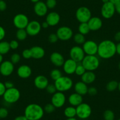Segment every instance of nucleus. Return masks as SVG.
Masks as SVG:
<instances>
[{
  "label": "nucleus",
  "instance_id": "nucleus-1",
  "mask_svg": "<svg viewBox=\"0 0 120 120\" xmlns=\"http://www.w3.org/2000/svg\"><path fill=\"white\" fill-rule=\"evenodd\" d=\"M116 54V44L111 40H105L98 44L97 54L99 57L107 60L111 58Z\"/></svg>",
  "mask_w": 120,
  "mask_h": 120
},
{
  "label": "nucleus",
  "instance_id": "nucleus-2",
  "mask_svg": "<svg viewBox=\"0 0 120 120\" xmlns=\"http://www.w3.org/2000/svg\"><path fill=\"white\" fill-rule=\"evenodd\" d=\"M44 108L40 105L32 103L28 105L24 110V115L28 120H40L44 115Z\"/></svg>",
  "mask_w": 120,
  "mask_h": 120
},
{
  "label": "nucleus",
  "instance_id": "nucleus-3",
  "mask_svg": "<svg viewBox=\"0 0 120 120\" xmlns=\"http://www.w3.org/2000/svg\"><path fill=\"white\" fill-rule=\"evenodd\" d=\"M57 91L64 93L69 91L73 86V81L67 76H62L54 81Z\"/></svg>",
  "mask_w": 120,
  "mask_h": 120
},
{
  "label": "nucleus",
  "instance_id": "nucleus-4",
  "mask_svg": "<svg viewBox=\"0 0 120 120\" xmlns=\"http://www.w3.org/2000/svg\"><path fill=\"white\" fill-rule=\"evenodd\" d=\"M81 64L86 71H94L98 68L100 61L96 55H85L81 61Z\"/></svg>",
  "mask_w": 120,
  "mask_h": 120
},
{
  "label": "nucleus",
  "instance_id": "nucleus-5",
  "mask_svg": "<svg viewBox=\"0 0 120 120\" xmlns=\"http://www.w3.org/2000/svg\"><path fill=\"white\" fill-rule=\"evenodd\" d=\"M4 101L8 104H14L18 102L21 97V93L19 90L15 87L7 89L3 95Z\"/></svg>",
  "mask_w": 120,
  "mask_h": 120
},
{
  "label": "nucleus",
  "instance_id": "nucleus-6",
  "mask_svg": "<svg viewBox=\"0 0 120 120\" xmlns=\"http://www.w3.org/2000/svg\"><path fill=\"white\" fill-rule=\"evenodd\" d=\"M77 116L81 120L88 118L92 114V108L87 103L82 102L76 107Z\"/></svg>",
  "mask_w": 120,
  "mask_h": 120
},
{
  "label": "nucleus",
  "instance_id": "nucleus-7",
  "mask_svg": "<svg viewBox=\"0 0 120 120\" xmlns=\"http://www.w3.org/2000/svg\"><path fill=\"white\" fill-rule=\"evenodd\" d=\"M75 17L77 21L80 23L88 22L92 17L91 12L88 8L86 7H81L76 11Z\"/></svg>",
  "mask_w": 120,
  "mask_h": 120
},
{
  "label": "nucleus",
  "instance_id": "nucleus-8",
  "mask_svg": "<svg viewBox=\"0 0 120 120\" xmlns=\"http://www.w3.org/2000/svg\"><path fill=\"white\" fill-rule=\"evenodd\" d=\"M56 35L61 41H66L73 37L74 34L72 29L67 26H62L56 30Z\"/></svg>",
  "mask_w": 120,
  "mask_h": 120
},
{
  "label": "nucleus",
  "instance_id": "nucleus-9",
  "mask_svg": "<svg viewBox=\"0 0 120 120\" xmlns=\"http://www.w3.org/2000/svg\"><path fill=\"white\" fill-rule=\"evenodd\" d=\"M70 58L78 63H81L85 57V54L82 47L79 46H74L70 51Z\"/></svg>",
  "mask_w": 120,
  "mask_h": 120
},
{
  "label": "nucleus",
  "instance_id": "nucleus-10",
  "mask_svg": "<svg viewBox=\"0 0 120 120\" xmlns=\"http://www.w3.org/2000/svg\"><path fill=\"white\" fill-rule=\"evenodd\" d=\"M98 44L93 40H87L82 44L83 50L86 55H95L97 54Z\"/></svg>",
  "mask_w": 120,
  "mask_h": 120
},
{
  "label": "nucleus",
  "instance_id": "nucleus-11",
  "mask_svg": "<svg viewBox=\"0 0 120 120\" xmlns=\"http://www.w3.org/2000/svg\"><path fill=\"white\" fill-rule=\"evenodd\" d=\"M28 17L24 14H18L13 18V24L17 29H25L28 24Z\"/></svg>",
  "mask_w": 120,
  "mask_h": 120
},
{
  "label": "nucleus",
  "instance_id": "nucleus-12",
  "mask_svg": "<svg viewBox=\"0 0 120 120\" xmlns=\"http://www.w3.org/2000/svg\"><path fill=\"white\" fill-rule=\"evenodd\" d=\"M41 24L38 21L33 20L29 22L27 26L25 28L28 35L31 37L37 35L41 32Z\"/></svg>",
  "mask_w": 120,
  "mask_h": 120
},
{
  "label": "nucleus",
  "instance_id": "nucleus-13",
  "mask_svg": "<svg viewBox=\"0 0 120 120\" xmlns=\"http://www.w3.org/2000/svg\"><path fill=\"white\" fill-rule=\"evenodd\" d=\"M115 13V5L111 2L103 4L101 9L102 17L105 19H110Z\"/></svg>",
  "mask_w": 120,
  "mask_h": 120
},
{
  "label": "nucleus",
  "instance_id": "nucleus-14",
  "mask_svg": "<svg viewBox=\"0 0 120 120\" xmlns=\"http://www.w3.org/2000/svg\"><path fill=\"white\" fill-rule=\"evenodd\" d=\"M51 101L56 108H61L66 102V96L64 93L56 91L52 95Z\"/></svg>",
  "mask_w": 120,
  "mask_h": 120
},
{
  "label": "nucleus",
  "instance_id": "nucleus-15",
  "mask_svg": "<svg viewBox=\"0 0 120 120\" xmlns=\"http://www.w3.org/2000/svg\"><path fill=\"white\" fill-rule=\"evenodd\" d=\"M14 71V64L11 61H4L0 64V74L4 77H8L13 73Z\"/></svg>",
  "mask_w": 120,
  "mask_h": 120
},
{
  "label": "nucleus",
  "instance_id": "nucleus-16",
  "mask_svg": "<svg viewBox=\"0 0 120 120\" xmlns=\"http://www.w3.org/2000/svg\"><path fill=\"white\" fill-rule=\"evenodd\" d=\"M77 64L78 63L71 58L65 60V62L63 65V68L64 72L67 75H72L74 74Z\"/></svg>",
  "mask_w": 120,
  "mask_h": 120
},
{
  "label": "nucleus",
  "instance_id": "nucleus-17",
  "mask_svg": "<svg viewBox=\"0 0 120 120\" xmlns=\"http://www.w3.org/2000/svg\"><path fill=\"white\" fill-rule=\"evenodd\" d=\"M34 84L35 87L38 90H45L49 84V81L45 76L39 75L34 79Z\"/></svg>",
  "mask_w": 120,
  "mask_h": 120
},
{
  "label": "nucleus",
  "instance_id": "nucleus-18",
  "mask_svg": "<svg viewBox=\"0 0 120 120\" xmlns=\"http://www.w3.org/2000/svg\"><path fill=\"white\" fill-rule=\"evenodd\" d=\"M48 10L45 3L41 1L35 3L34 7V12L37 15L40 17L46 15L48 12Z\"/></svg>",
  "mask_w": 120,
  "mask_h": 120
},
{
  "label": "nucleus",
  "instance_id": "nucleus-19",
  "mask_svg": "<svg viewBox=\"0 0 120 120\" xmlns=\"http://www.w3.org/2000/svg\"><path fill=\"white\" fill-rule=\"evenodd\" d=\"M50 61L52 64L55 67H63L64 62H65V59L64 56L58 52H54L52 53L50 55Z\"/></svg>",
  "mask_w": 120,
  "mask_h": 120
},
{
  "label": "nucleus",
  "instance_id": "nucleus-20",
  "mask_svg": "<svg viewBox=\"0 0 120 120\" xmlns=\"http://www.w3.org/2000/svg\"><path fill=\"white\" fill-rule=\"evenodd\" d=\"M87 23L90 31H96L100 30L103 24L102 19L98 17H92Z\"/></svg>",
  "mask_w": 120,
  "mask_h": 120
},
{
  "label": "nucleus",
  "instance_id": "nucleus-21",
  "mask_svg": "<svg viewBox=\"0 0 120 120\" xmlns=\"http://www.w3.org/2000/svg\"><path fill=\"white\" fill-rule=\"evenodd\" d=\"M18 77L22 79H26L29 78L32 74V70L30 66L27 65H20L18 68L17 71Z\"/></svg>",
  "mask_w": 120,
  "mask_h": 120
},
{
  "label": "nucleus",
  "instance_id": "nucleus-22",
  "mask_svg": "<svg viewBox=\"0 0 120 120\" xmlns=\"http://www.w3.org/2000/svg\"><path fill=\"white\" fill-rule=\"evenodd\" d=\"M61 17L60 14L56 12H51L47 15L46 21L50 26H54L57 25L60 22Z\"/></svg>",
  "mask_w": 120,
  "mask_h": 120
},
{
  "label": "nucleus",
  "instance_id": "nucleus-23",
  "mask_svg": "<svg viewBox=\"0 0 120 120\" xmlns=\"http://www.w3.org/2000/svg\"><path fill=\"white\" fill-rule=\"evenodd\" d=\"M31 52L32 58L37 60L41 59L44 56L45 51L42 47L38 45H35L30 48Z\"/></svg>",
  "mask_w": 120,
  "mask_h": 120
},
{
  "label": "nucleus",
  "instance_id": "nucleus-24",
  "mask_svg": "<svg viewBox=\"0 0 120 120\" xmlns=\"http://www.w3.org/2000/svg\"><path fill=\"white\" fill-rule=\"evenodd\" d=\"M68 101L71 106L77 107L83 102L82 96L77 93H72L68 98Z\"/></svg>",
  "mask_w": 120,
  "mask_h": 120
},
{
  "label": "nucleus",
  "instance_id": "nucleus-25",
  "mask_svg": "<svg viewBox=\"0 0 120 120\" xmlns=\"http://www.w3.org/2000/svg\"><path fill=\"white\" fill-rule=\"evenodd\" d=\"M88 87L87 84L84 83L82 81L76 82L74 85V90L76 93L79 94L81 95H85L88 93Z\"/></svg>",
  "mask_w": 120,
  "mask_h": 120
},
{
  "label": "nucleus",
  "instance_id": "nucleus-26",
  "mask_svg": "<svg viewBox=\"0 0 120 120\" xmlns=\"http://www.w3.org/2000/svg\"><path fill=\"white\" fill-rule=\"evenodd\" d=\"M96 79V75L94 71H86L81 76V81L86 84H91L94 82Z\"/></svg>",
  "mask_w": 120,
  "mask_h": 120
},
{
  "label": "nucleus",
  "instance_id": "nucleus-27",
  "mask_svg": "<svg viewBox=\"0 0 120 120\" xmlns=\"http://www.w3.org/2000/svg\"><path fill=\"white\" fill-rule=\"evenodd\" d=\"M64 115L67 118H74L77 116V112H76V108L73 106H69L66 107L64 109Z\"/></svg>",
  "mask_w": 120,
  "mask_h": 120
},
{
  "label": "nucleus",
  "instance_id": "nucleus-28",
  "mask_svg": "<svg viewBox=\"0 0 120 120\" xmlns=\"http://www.w3.org/2000/svg\"><path fill=\"white\" fill-rule=\"evenodd\" d=\"M10 49V42L6 41H0V54L5 55L9 52Z\"/></svg>",
  "mask_w": 120,
  "mask_h": 120
},
{
  "label": "nucleus",
  "instance_id": "nucleus-29",
  "mask_svg": "<svg viewBox=\"0 0 120 120\" xmlns=\"http://www.w3.org/2000/svg\"><path fill=\"white\" fill-rule=\"evenodd\" d=\"M28 35L25 29H18L16 33V38L20 41H24L27 38Z\"/></svg>",
  "mask_w": 120,
  "mask_h": 120
},
{
  "label": "nucleus",
  "instance_id": "nucleus-30",
  "mask_svg": "<svg viewBox=\"0 0 120 120\" xmlns=\"http://www.w3.org/2000/svg\"><path fill=\"white\" fill-rule=\"evenodd\" d=\"M78 30L79 33L84 35L88 34L90 31V29L89 28L87 22L80 23V24L78 26Z\"/></svg>",
  "mask_w": 120,
  "mask_h": 120
},
{
  "label": "nucleus",
  "instance_id": "nucleus-31",
  "mask_svg": "<svg viewBox=\"0 0 120 120\" xmlns=\"http://www.w3.org/2000/svg\"><path fill=\"white\" fill-rule=\"evenodd\" d=\"M73 39L74 42L78 45L83 44L85 41V38L84 35L79 33L74 35Z\"/></svg>",
  "mask_w": 120,
  "mask_h": 120
},
{
  "label": "nucleus",
  "instance_id": "nucleus-32",
  "mask_svg": "<svg viewBox=\"0 0 120 120\" xmlns=\"http://www.w3.org/2000/svg\"><path fill=\"white\" fill-rule=\"evenodd\" d=\"M118 82L116 81H111L108 82L106 85V89L108 91H114L118 88Z\"/></svg>",
  "mask_w": 120,
  "mask_h": 120
},
{
  "label": "nucleus",
  "instance_id": "nucleus-33",
  "mask_svg": "<svg viewBox=\"0 0 120 120\" xmlns=\"http://www.w3.org/2000/svg\"><path fill=\"white\" fill-rule=\"evenodd\" d=\"M62 76H63V75H62L61 71H60V70H58V69H53L50 72L51 78L52 80H54V81L58 79L61 77H62Z\"/></svg>",
  "mask_w": 120,
  "mask_h": 120
},
{
  "label": "nucleus",
  "instance_id": "nucleus-34",
  "mask_svg": "<svg viewBox=\"0 0 120 120\" xmlns=\"http://www.w3.org/2000/svg\"><path fill=\"white\" fill-rule=\"evenodd\" d=\"M103 116L104 120H114L115 114L114 112L110 109H107L104 112Z\"/></svg>",
  "mask_w": 120,
  "mask_h": 120
},
{
  "label": "nucleus",
  "instance_id": "nucleus-35",
  "mask_svg": "<svg viewBox=\"0 0 120 120\" xmlns=\"http://www.w3.org/2000/svg\"><path fill=\"white\" fill-rule=\"evenodd\" d=\"M86 70L85 69V68L81 64H77V66L76 67L75 71V74L77 75L78 76H81V77L83 74L85 72Z\"/></svg>",
  "mask_w": 120,
  "mask_h": 120
},
{
  "label": "nucleus",
  "instance_id": "nucleus-36",
  "mask_svg": "<svg viewBox=\"0 0 120 120\" xmlns=\"http://www.w3.org/2000/svg\"><path fill=\"white\" fill-rule=\"evenodd\" d=\"M55 109H56V108L54 107V105L52 103L47 104L45 105L44 108V112L47 114H51V113L54 112Z\"/></svg>",
  "mask_w": 120,
  "mask_h": 120
},
{
  "label": "nucleus",
  "instance_id": "nucleus-37",
  "mask_svg": "<svg viewBox=\"0 0 120 120\" xmlns=\"http://www.w3.org/2000/svg\"><path fill=\"white\" fill-rule=\"evenodd\" d=\"M21 60V55L18 53H14L11 55L10 61L14 64H18Z\"/></svg>",
  "mask_w": 120,
  "mask_h": 120
},
{
  "label": "nucleus",
  "instance_id": "nucleus-38",
  "mask_svg": "<svg viewBox=\"0 0 120 120\" xmlns=\"http://www.w3.org/2000/svg\"><path fill=\"white\" fill-rule=\"evenodd\" d=\"M46 91L47 92V93H48L49 94H53L54 93H56L57 91V90H56V87H55V85L54 84H48V86H47V88H45Z\"/></svg>",
  "mask_w": 120,
  "mask_h": 120
},
{
  "label": "nucleus",
  "instance_id": "nucleus-39",
  "mask_svg": "<svg viewBox=\"0 0 120 120\" xmlns=\"http://www.w3.org/2000/svg\"><path fill=\"white\" fill-rule=\"evenodd\" d=\"M22 56L24 59L26 60H28L32 58L31 52V49H25L23 50L22 52Z\"/></svg>",
  "mask_w": 120,
  "mask_h": 120
},
{
  "label": "nucleus",
  "instance_id": "nucleus-40",
  "mask_svg": "<svg viewBox=\"0 0 120 120\" xmlns=\"http://www.w3.org/2000/svg\"><path fill=\"white\" fill-rule=\"evenodd\" d=\"M8 115V111L6 108L1 107L0 108V118L4 119L7 118Z\"/></svg>",
  "mask_w": 120,
  "mask_h": 120
},
{
  "label": "nucleus",
  "instance_id": "nucleus-41",
  "mask_svg": "<svg viewBox=\"0 0 120 120\" xmlns=\"http://www.w3.org/2000/svg\"><path fill=\"white\" fill-rule=\"evenodd\" d=\"M48 9H54L56 5V0H47L45 3Z\"/></svg>",
  "mask_w": 120,
  "mask_h": 120
},
{
  "label": "nucleus",
  "instance_id": "nucleus-42",
  "mask_svg": "<svg viewBox=\"0 0 120 120\" xmlns=\"http://www.w3.org/2000/svg\"><path fill=\"white\" fill-rule=\"evenodd\" d=\"M58 40L59 39L56 34H54V33H53V34H51L50 35L48 36V41H49L50 43H55V42H57Z\"/></svg>",
  "mask_w": 120,
  "mask_h": 120
},
{
  "label": "nucleus",
  "instance_id": "nucleus-43",
  "mask_svg": "<svg viewBox=\"0 0 120 120\" xmlns=\"http://www.w3.org/2000/svg\"><path fill=\"white\" fill-rule=\"evenodd\" d=\"M10 46L11 49H17L19 47V42L17 40H11L10 42Z\"/></svg>",
  "mask_w": 120,
  "mask_h": 120
},
{
  "label": "nucleus",
  "instance_id": "nucleus-44",
  "mask_svg": "<svg viewBox=\"0 0 120 120\" xmlns=\"http://www.w3.org/2000/svg\"><path fill=\"white\" fill-rule=\"evenodd\" d=\"M98 93V90L94 86H91V87L88 88V93L90 95H91V96H94L95 95Z\"/></svg>",
  "mask_w": 120,
  "mask_h": 120
},
{
  "label": "nucleus",
  "instance_id": "nucleus-45",
  "mask_svg": "<svg viewBox=\"0 0 120 120\" xmlns=\"http://www.w3.org/2000/svg\"><path fill=\"white\" fill-rule=\"evenodd\" d=\"M6 32H5V29L4 27L0 25V41H3L5 37Z\"/></svg>",
  "mask_w": 120,
  "mask_h": 120
},
{
  "label": "nucleus",
  "instance_id": "nucleus-46",
  "mask_svg": "<svg viewBox=\"0 0 120 120\" xmlns=\"http://www.w3.org/2000/svg\"><path fill=\"white\" fill-rule=\"evenodd\" d=\"M7 88L5 87L4 83L0 82V97L3 96Z\"/></svg>",
  "mask_w": 120,
  "mask_h": 120
},
{
  "label": "nucleus",
  "instance_id": "nucleus-47",
  "mask_svg": "<svg viewBox=\"0 0 120 120\" xmlns=\"http://www.w3.org/2000/svg\"><path fill=\"white\" fill-rule=\"evenodd\" d=\"M7 5L6 3L3 0H1L0 1V11H4L7 9Z\"/></svg>",
  "mask_w": 120,
  "mask_h": 120
},
{
  "label": "nucleus",
  "instance_id": "nucleus-48",
  "mask_svg": "<svg viewBox=\"0 0 120 120\" xmlns=\"http://www.w3.org/2000/svg\"><path fill=\"white\" fill-rule=\"evenodd\" d=\"M5 86L6 87L7 89L11 88L14 87V83L10 81H6L5 83Z\"/></svg>",
  "mask_w": 120,
  "mask_h": 120
},
{
  "label": "nucleus",
  "instance_id": "nucleus-49",
  "mask_svg": "<svg viewBox=\"0 0 120 120\" xmlns=\"http://www.w3.org/2000/svg\"><path fill=\"white\" fill-rule=\"evenodd\" d=\"M114 40L118 42H120V31L115 33V35H114Z\"/></svg>",
  "mask_w": 120,
  "mask_h": 120
},
{
  "label": "nucleus",
  "instance_id": "nucleus-50",
  "mask_svg": "<svg viewBox=\"0 0 120 120\" xmlns=\"http://www.w3.org/2000/svg\"><path fill=\"white\" fill-rule=\"evenodd\" d=\"M115 12H116L118 14L120 15V2L115 4Z\"/></svg>",
  "mask_w": 120,
  "mask_h": 120
},
{
  "label": "nucleus",
  "instance_id": "nucleus-51",
  "mask_svg": "<svg viewBox=\"0 0 120 120\" xmlns=\"http://www.w3.org/2000/svg\"><path fill=\"white\" fill-rule=\"evenodd\" d=\"M14 120H28L25 115H19L14 118Z\"/></svg>",
  "mask_w": 120,
  "mask_h": 120
},
{
  "label": "nucleus",
  "instance_id": "nucleus-52",
  "mask_svg": "<svg viewBox=\"0 0 120 120\" xmlns=\"http://www.w3.org/2000/svg\"><path fill=\"white\" fill-rule=\"evenodd\" d=\"M116 53L120 55V42L116 44Z\"/></svg>",
  "mask_w": 120,
  "mask_h": 120
},
{
  "label": "nucleus",
  "instance_id": "nucleus-53",
  "mask_svg": "<svg viewBox=\"0 0 120 120\" xmlns=\"http://www.w3.org/2000/svg\"><path fill=\"white\" fill-rule=\"evenodd\" d=\"M41 26H42V28H48L49 26V25H48V23L46 21H44L41 24Z\"/></svg>",
  "mask_w": 120,
  "mask_h": 120
},
{
  "label": "nucleus",
  "instance_id": "nucleus-54",
  "mask_svg": "<svg viewBox=\"0 0 120 120\" xmlns=\"http://www.w3.org/2000/svg\"><path fill=\"white\" fill-rule=\"evenodd\" d=\"M109 2H111V3H112L113 4L115 5L117 3H120V0H109Z\"/></svg>",
  "mask_w": 120,
  "mask_h": 120
},
{
  "label": "nucleus",
  "instance_id": "nucleus-55",
  "mask_svg": "<svg viewBox=\"0 0 120 120\" xmlns=\"http://www.w3.org/2000/svg\"><path fill=\"white\" fill-rule=\"evenodd\" d=\"M3 61H3V55L0 54V64H1Z\"/></svg>",
  "mask_w": 120,
  "mask_h": 120
},
{
  "label": "nucleus",
  "instance_id": "nucleus-56",
  "mask_svg": "<svg viewBox=\"0 0 120 120\" xmlns=\"http://www.w3.org/2000/svg\"><path fill=\"white\" fill-rule=\"evenodd\" d=\"M30 1H31L32 2V3H38V2H39V1H40V0H30Z\"/></svg>",
  "mask_w": 120,
  "mask_h": 120
},
{
  "label": "nucleus",
  "instance_id": "nucleus-57",
  "mask_svg": "<svg viewBox=\"0 0 120 120\" xmlns=\"http://www.w3.org/2000/svg\"><path fill=\"white\" fill-rule=\"evenodd\" d=\"M66 120H78L77 118H75V117L74 118H67Z\"/></svg>",
  "mask_w": 120,
  "mask_h": 120
},
{
  "label": "nucleus",
  "instance_id": "nucleus-58",
  "mask_svg": "<svg viewBox=\"0 0 120 120\" xmlns=\"http://www.w3.org/2000/svg\"><path fill=\"white\" fill-rule=\"evenodd\" d=\"M102 2L104 3V4H105V3H108V2H109V0H102Z\"/></svg>",
  "mask_w": 120,
  "mask_h": 120
},
{
  "label": "nucleus",
  "instance_id": "nucleus-59",
  "mask_svg": "<svg viewBox=\"0 0 120 120\" xmlns=\"http://www.w3.org/2000/svg\"><path fill=\"white\" fill-rule=\"evenodd\" d=\"M118 89L119 91H120V82L118 83Z\"/></svg>",
  "mask_w": 120,
  "mask_h": 120
},
{
  "label": "nucleus",
  "instance_id": "nucleus-60",
  "mask_svg": "<svg viewBox=\"0 0 120 120\" xmlns=\"http://www.w3.org/2000/svg\"><path fill=\"white\" fill-rule=\"evenodd\" d=\"M118 67H119V69H120V63H119V65H118Z\"/></svg>",
  "mask_w": 120,
  "mask_h": 120
},
{
  "label": "nucleus",
  "instance_id": "nucleus-61",
  "mask_svg": "<svg viewBox=\"0 0 120 120\" xmlns=\"http://www.w3.org/2000/svg\"><path fill=\"white\" fill-rule=\"evenodd\" d=\"M118 120H120V119H118Z\"/></svg>",
  "mask_w": 120,
  "mask_h": 120
},
{
  "label": "nucleus",
  "instance_id": "nucleus-62",
  "mask_svg": "<svg viewBox=\"0 0 120 120\" xmlns=\"http://www.w3.org/2000/svg\"><path fill=\"white\" fill-rule=\"evenodd\" d=\"M0 1H1V0H0Z\"/></svg>",
  "mask_w": 120,
  "mask_h": 120
}]
</instances>
